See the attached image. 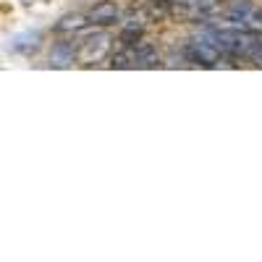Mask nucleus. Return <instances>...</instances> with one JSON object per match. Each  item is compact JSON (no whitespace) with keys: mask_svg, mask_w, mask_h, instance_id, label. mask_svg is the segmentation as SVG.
Instances as JSON below:
<instances>
[{"mask_svg":"<svg viewBox=\"0 0 262 262\" xmlns=\"http://www.w3.org/2000/svg\"><path fill=\"white\" fill-rule=\"evenodd\" d=\"M207 32L215 37L217 45H221L223 55L233 58V60L252 58L254 50H257V42H259V37L254 32L238 29V27H221V29H207Z\"/></svg>","mask_w":262,"mask_h":262,"instance_id":"f257e3e1","label":"nucleus"},{"mask_svg":"<svg viewBox=\"0 0 262 262\" xmlns=\"http://www.w3.org/2000/svg\"><path fill=\"white\" fill-rule=\"evenodd\" d=\"M221 18H226L228 27H238L254 34L262 32V8L252 0H228L221 11Z\"/></svg>","mask_w":262,"mask_h":262,"instance_id":"f03ea898","label":"nucleus"},{"mask_svg":"<svg viewBox=\"0 0 262 262\" xmlns=\"http://www.w3.org/2000/svg\"><path fill=\"white\" fill-rule=\"evenodd\" d=\"M184 55L189 63H196V66H205V69H212V66L221 63L223 50L221 45L215 42V37L210 32H202V34H194L186 39V45H184Z\"/></svg>","mask_w":262,"mask_h":262,"instance_id":"7ed1b4c3","label":"nucleus"},{"mask_svg":"<svg viewBox=\"0 0 262 262\" xmlns=\"http://www.w3.org/2000/svg\"><path fill=\"white\" fill-rule=\"evenodd\" d=\"M113 55V37L105 29L86 34L84 39H79L76 48V63L81 66H100L102 60H107Z\"/></svg>","mask_w":262,"mask_h":262,"instance_id":"20e7f679","label":"nucleus"},{"mask_svg":"<svg viewBox=\"0 0 262 262\" xmlns=\"http://www.w3.org/2000/svg\"><path fill=\"white\" fill-rule=\"evenodd\" d=\"M170 16V6L165 0H131V6L126 11V21L139 27H149L158 24V21Z\"/></svg>","mask_w":262,"mask_h":262,"instance_id":"39448f33","label":"nucleus"},{"mask_svg":"<svg viewBox=\"0 0 262 262\" xmlns=\"http://www.w3.org/2000/svg\"><path fill=\"white\" fill-rule=\"evenodd\" d=\"M86 16H90V24L92 27H100V29H107L121 21V8L113 3V0H100V3H95L90 11H86Z\"/></svg>","mask_w":262,"mask_h":262,"instance_id":"423d86ee","label":"nucleus"},{"mask_svg":"<svg viewBox=\"0 0 262 262\" xmlns=\"http://www.w3.org/2000/svg\"><path fill=\"white\" fill-rule=\"evenodd\" d=\"M76 48H79V42H74L69 37L53 42V48H50V66H55V69H69V66H74Z\"/></svg>","mask_w":262,"mask_h":262,"instance_id":"0eeeda50","label":"nucleus"},{"mask_svg":"<svg viewBox=\"0 0 262 262\" xmlns=\"http://www.w3.org/2000/svg\"><path fill=\"white\" fill-rule=\"evenodd\" d=\"M86 27H90V16L86 13H66V16H60L55 21L53 32L60 34V37H74V34H79Z\"/></svg>","mask_w":262,"mask_h":262,"instance_id":"6e6552de","label":"nucleus"},{"mask_svg":"<svg viewBox=\"0 0 262 262\" xmlns=\"http://www.w3.org/2000/svg\"><path fill=\"white\" fill-rule=\"evenodd\" d=\"M39 45V32H34V34H21V37H16V50L18 53H29V50H34Z\"/></svg>","mask_w":262,"mask_h":262,"instance_id":"1a4fd4ad","label":"nucleus"},{"mask_svg":"<svg viewBox=\"0 0 262 262\" xmlns=\"http://www.w3.org/2000/svg\"><path fill=\"white\" fill-rule=\"evenodd\" d=\"M252 60H254V66H257V69H262V37H259V42H257V50H254Z\"/></svg>","mask_w":262,"mask_h":262,"instance_id":"9d476101","label":"nucleus"}]
</instances>
